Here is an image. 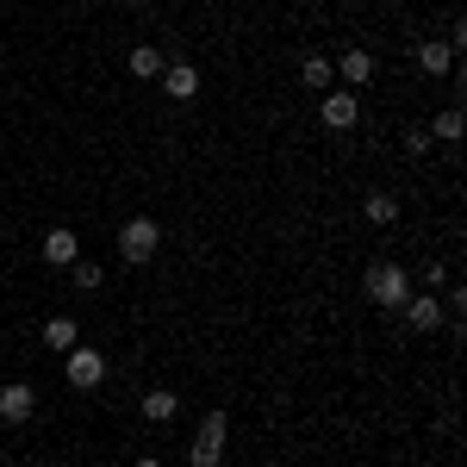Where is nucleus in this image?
<instances>
[{"label": "nucleus", "instance_id": "nucleus-1", "mask_svg": "<svg viewBox=\"0 0 467 467\" xmlns=\"http://www.w3.org/2000/svg\"><path fill=\"white\" fill-rule=\"evenodd\" d=\"M368 299L387 306V312H399V306L411 299V275H405L399 262H374V268H368Z\"/></svg>", "mask_w": 467, "mask_h": 467}, {"label": "nucleus", "instance_id": "nucleus-2", "mask_svg": "<svg viewBox=\"0 0 467 467\" xmlns=\"http://www.w3.org/2000/svg\"><path fill=\"white\" fill-rule=\"evenodd\" d=\"M156 244H162V224H156V218H125V224H119V255H125L131 268L150 262Z\"/></svg>", "mask_w": 467, "mask_h": 467}, {"label": "nucleus", "instance_id": "nucleus-3", "mask_svg": "<svg viewBox=\"0 0 467 467\" xmlns=\"http://www.w3.org/2000/svg\"><path fill=\"white\" fill-rule=\"evenodd\" d=\"M224 431H231V418H224V411H206V424H200L193 449H187V467H218V455H224Z\"/></svg>", "mask_w": 467, "mask_h": 467}, {"label": "nucleus", "instance_id": "nucleus-4", "mask_svg": "<svg viewBox=\"0 0 467 467\" xmlns=\"http://www.w3.org/2000/svg\"><path fill=\"white\" fill-rule=\"evenodd\" d=\"M318 119H324V131H356V119H361V100H356V88H324V100H318Z\"/></svg>", "mask_w": 467, "mask_h": 467}, {"label": "nucleus", "instance_id": "nucleus-5", "mask_svg": "<svg viewBox=\"0 0 467 467\" xmlns=\"http://www.w3.org/2000/svg\"><path fill=\"white\" fill-rule=\"evenodd\" d=\"M63 374H69V387L94 393V387L107 380V356H100V349H88V343H75L69 356H63Z\"/></svg>", "mask_w": 467, "mask_h": 467}, {"label": "nucleus", "instance_id": "nucleus-6", "mask_svg": "<svg viewBox=\"0 0 467 467\" xmlns=\"http://www.w3.org/2000/svg\"><path fill=\"white\" fill-rule=\"evenodd\" d=\"M37 411V387L32 380H6L0 387V424H26Z\"/></svg>", "mask_w": 467, "mask_h": 467}, {"label": "nucleus", "instance_id": "nucleus-7", "mask_svg": "<svg viewBox=\"0 0 467 467\" xmlns=\"http://www.w3.org/2000/svg\"><path fill=\"white\" fill-rule=\"evenodd\" d=\"M44 262H50V268H69V262H81V237H75L69 224H50V231H44Z\"/></svg>", "mask_w": 467, "mask_h": 467}, {"label": "nucleus", "instance_id": "nucleus-8", "mask_svg": "<svg viewBox=\"0 0 467 467\" xmlns=\"http://www.w3.org/2000/svg\"><path fill=\"white\" fill-rule=\"evenodd\" d=\"M418 69L431 75V81H436V75H449V69H455V44H449V37H424V44H418Z\"/></svg>", "mask_w": 467, "mask_h": 467}, {"label": "nucleus", "instance_id": "nucleus-9", "mask_svg": "<svg viewBox=\"0 0 467 467\" xmlns=\"http://www.w3.org/2000/svg\"><path fill=\"white\" fill-rule=\"evenodd\" d=\"M330 69H337V81H343V88H368V81H374V57H368V50H343Z\"/></svg>", "mask_w": 467, "mask_h": 467}, {"label": "nucleus", "instance_id": "nucleus-10", "mask_svg": "<svg viewBox=\"0 0 467 467\" xmlns=\"http://www.w3.org/2000/svg\"><path fill=\"white\" fill-rule=\"evenodd\" d=\"M156 81H162V94H169V100H193V94H200V69H193V63H169Z\"/></svg>", "mask_w": 467, "mask_h": 467}, {"label": "nucleus", "instance_id": "nucleus-11", "mask_svg": "<svg viewBox=\"0 0 467 467\" xmlns=\"http://www.w3.org/2000/svg\"><path fill=\"white\" fill-rule=\"evenodd\" d=\"M399 312H405V324H411V330H436V324H442V299H436V293H411Z\"/></svg>", "mask_w": 467, "mask_h": 467}, {"label": "nucleus", "instance_id": "nucleus-12", "mask_svg": "<svg viewBox=\"0 0 467 467\" xmlns=\"http://www.w3.org/2000/svg\"><path fill=\"white\" fill-rule=\"evenodd\" d=\"M75 343H81V324H75L69 312H57V318L44 324V349H57V356H69Z\"/></svg>", "mask_w": 467, "mask_h": 467}, {"label": "nucleus", "instance_id": "nucleus-13", "mask_svg": "<svg viewBox=\"0 0 467 467\" xmlns=\"http://www.w3.org/2000/svg\"><path fill=\"white\" fill-rule=\"evenodd\" d=\"M175 411H181L175 387H150V393H144V418H150V424H169Z\"/></svg>", "mask_w": 467, "mask_h": 467}, {"label": "nucleus", "instance_id": "nucleus-14", "mask_svg": "<svg viewBox=\"0 0 467 467\" xmlns=\"http://www.w3.org/2000/svg\"><path fill=\"white\" fill-rule=\"evenodd\" d=\"M361 213H368V224H393V218H399V193H387V187H374V193L361 200Z\"/></svg>", "mask_w": 467, "mask_h": 467}, {"label": "nucleus", "instance_id": "nucleus-15", "mask_svg": "<svg viewBox=\"0 0 467 467\" xmlns=\"http://www.w3.org/2000/svg\"><path fill=\"white\" fill-rule=\"evenodd\" d=\"M162 69H169V63H162L156 44H138V50H131V75H138V81H156Z\"/></svg>", "mask_w": 467, "mask_h": 467}, {"label": "nucleus", "instance_id": "nucleus-16", "mask_svg": "<svg viewBox=\"0 0 467 467\" xmlns=\"http://www.w3.org/2000/svg\"><path fill=\"white\" fill-rule=\"evenodd\" d=\"M299 81H306V88H337V69H330V57H306V69H299Z\"/></svg>", "mask_w": 467, "mask_h": 467}, {"label": "nucleus", "instance_id": "nucleus-17", "mask_svg": "<svg viewBox=\"0 0 467 467\" xmlns=\"http://www.w3.org/2000/svg\"><path fill=\"white\" fill-rule=\"evenodd\" d=\"M424 131H431V138H442V144H455V138H462V107H442Z\"/></svg>", "mask_w": 467, "mask_h": 467}, {"label": "nucleus", "instance_id": "nucleus-18", "mask_svg": "<svg viewBox=\"0 0 467 467\" xmlns=\"http://www.w3.org/2000/svg\"><path fill=\"white\" fill-rule=\"evenodd\" d=\"M69 268H75V287H81V293H100V287H107V268H100V262H88V255H81V262H69Z\"/></svg>", "mask_w": 467, "mask_h": 467}, {"label": "nucleus", "instance_id": "nucleus-19", "mask_svg": "<svg viewBox=\"0 0 467 467\" xmlns=\"http://www.w3.org/2000/svg\"><path fill=\"white\" fill-rule=\"evenodd\" d=\"M424 150H431V131H424V125H418V131H405V156H424Z\"/></svg>", "mask_w": 467, "mask_h": 467}, {"label": "nucleus", "instance_id": "nucleus-20", "mask_svg": "<svg viewBox=\"0 0 467 467\" xmlns=\"http://www.w3.org/2000/svg\"><path fill=\"white\" fill-rule=\"evenodd\" d=\"M138 467H162V462H156V455H138Z\"/></svg>", "mask_w": 467, "mask_h": 467}, {"label": "nucleus", "instance_id": "nucleus-21", "mask_svg": "<svg viewBox=\"0 0 467 467\" xmlns=\"http://www.w3.org/2000/svg\"><path fill=\"white\" fill-rule=\"evenodd\" d=\"M125 6H150V0H125Z\"/></svg>", "mask_w": 467, "mask_h": 467}, {"label": "nucleus", "instance_id": "nucleus-22", "mask_svg": "<svg viewBox=\"0 0 467 467\" xmlns=\"http://www.w3.org/2000/svg\"><path fill=\"white\" fill-rule=\"evenodd\" d=\"M0 287H6V275H0Z\"/></svg>", "mask_w": 467, "mask_h": 467}]
</instances>
